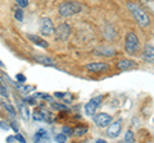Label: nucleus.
Wrapping results in <instances>:
<instances>
[{"instance_id": "dca6fc26", "label": "nucleus", "mask_w": 154, "mask_h": 143, "mask_svg": "<svg viewBox=\"0 0 154 143\" xmlns=\"http://www.w3.org/2000/svg\"><path fill=\"white\" fill-rule=\"evenodd\" d=\"M73 134L77 137H81V136H84V134H86L87 133V128L86 127H77L75 130H73Z\"/></svg>"}, {"instance_id": "ddd939ff", "label": "nucleus", "mask_w": 154, "mask_h": 143, "mask_svg": "<svg viewBox=\"0 0 154 143\" xmlns=\"http://www.w3.org/2000/svg\"><path fill=\"white\" fill-rule=\"evenodd\" d=\"M143 58L149 63H154V47L153 46H146L143 52Z\"/></svg>"}, {"instance_id": "6ab92c4d", "label": "nucleus", "mask_w": 154, "mask_h": 143, "mask_svg": "<svg viewBox=\"0 0 154 143\" xmlns=\"http://www.w3.org/2000/svg\"><path fill=\"white\" fill-rule=\"evenodd\" d=\"M55 141L57 142H60V143H63V142H66L67 141V136L66 134H58V136H55Z\"/></svg>"}, {"instance_id": "a211bd4d", "label": "nucleus", "mask_w": 154, "mask_h": 143, "mask_svg": "<svg viewBox=\"0 0 154 143\" xmlns=\"http://www.w3.org/2000/svg\"><path fill=\"white\" fill-rule=\"evenodd\" d=\"M14 17H16L17 20H19V22H22L23 20V10L19 8L16 9V12H14Z\"/></svg>"}, {"instance_id": "bb28decb", "label": "nucleus", "mask_w": 154, "mask_h": 143, "mask_svg": "<svg viewBox=\"0 0 154 143\" xmlns=\"http://www.w3.org/2000/svg\"><path fill=\"white\" fill-rule=\"evenodd\" d=\"M16 139H17L18 142H21V143H25V142H26V139L23 138V137L21 136V134H16Z\"/></svg>"}, {"instance_id": "2eb2a0df", "label": "nucleus", "mask_w": 154, "mask_h": 143, "mask_svg": "<svg viewBox=\"0 0 154 143\" xmlns=\"http://www.w3.org/2000/svg\"><path fill=\"white\" fill-rule=\"evenodd\" d=\"M35 60L41 63V64H44V65H55V63L53 59L48 58V56H44V55H36L35 56Z\"/></svg>"}, {"instance_id": "f3484780", "label": "nucleus", "mask_w": 154, "mask_h": 143, "mask_svg": "<svg viewBox=\"0 0 154 143\" xmlns=\"http://www.w3.org/2000/svg\"><path fill=\"white\" fill-rule=\"evenodd\" d=\"M19 109H21V111H22V115H23V118L25 119H28L30 118V112H28V109L26 107L25 105H23L22 102H19Z\"/></svg>"}, {"instance_id": "aec40b11", "label": "nucleus", "mask_w": 154, "mask_h": 143, "mask_svg": "<svg viewBox=\"0 0 154 143\" xmlns=\"http://www.w3.org/2000/svg\"><path fill=\"white\" fill-rule=\"evenodd\" d=\"M134 136H132V132H127L125 136V142H134Z\"/></svg>"}, {"instance_id": "2f4dec72", "label": "nucleus", "mask_w": 154, "mask_h": 143, "mask_svg": "<svg viewBox=\"0 0 154 143\" xmlns=\"http://www.w3.org/2000/svg\"><path fill=\"white\" fill-rule=\"evenodd\" d=\"M12 128H13V129L17 132V125H16V124H12Z\"/></svg>"}, {"instance_id": "9d476101", "label": "nucleus", "mask_w": 154, "mask_h": 143, "mask_svg": "<svg viewBox=\"0 0 154 143\" xmlns=\"http://www.w3.org/2000/svg\"><path fill=\"white\" fill-rule=\"evenodd\" d=\"M27 37L32 44L37 45V46H40V47H48L49 46V44L46 42L45 40H43V38L38 37V36H36V35H27Z\"/></svg>"}, {"instance_id": "7c9ffc66", "label": "nucleus", "mask_w": 154, "mask_h": 143, "mask_svg": "<svg viewBox=\"0 0 154 143\" xmlns=\"http://www.w3.org/2000/svg\"><path fill=\"white\" fill-rule=\"evenodd\" d=\"M96 143H105L104 139H96Z\"/></svg>"}, {"instance_id": "9b49d317", "label": "nucleus", "mask_w": 154, "mask_h": 143, "mask_svg": "<svg viewBox=\"0 0 154 143\" xmlns=\"http://www.w3.org/2000/svg\"><path fill=\"white\" fill-rule=\"evenodd\" d=\"M94 54L95 55H102V56H113L116 51L112 47H98V49L94 50Z\"/></svg>"}, {"instance_id": "473e14b6", "label": "nucleus", "mask_w": 154, "mask_h": 143, "mask_svg": "<svg viewBox=\"0 0 154 143\" xmlns=\"http://www.w3.org/2000/svg\"><path fill=\"white\" fill-rule=\"evenodd\" d=\"M0 67H1V68H3V67H4V64H3V63H1V61H0Z\"/></svg>"}, {"instance_id": "6e6552de", "label": "nucleus", "mask_w": 154, "mask_h": 143, "mask_svg": "<svg viewBox=\"0 0 154 143\" xmlns=\"http://www.w3.org/2000/svg\"><path fill=\"white\" fill-rule=\"evenodd\" d=\"M86 69L93 73H102V72L109 70V65L105 63H91V64H87Z\"/></svg>"}, {"instance_id": "f257e3e1", "label": "nucleus", "mask_w": 154, "mask_h": 143, "mask_svg": "<svg viewBox=\"0 0 154 143\" xmlns=\"http://www.w3.org/2000/svg\"><path fill=\"white\" fill-rule=\"evenodd\" d=\"M81 10H82V5L77 1H64L58 7V12L62 17L75 16Z\"/></svg>"}, {"instance_id": "7ed1b4c3", "label": "nucleus", "mask_w": 154, "mask_h": 143, "mask_svg": "<svg viewBox=\"0 0 154 143\" xmlns=\"http://www.w3.org/2000/svg\"><path fill=\"white\" fill-rule=\"evenodd\" d=\"M125 50L127 54H135L139 50V38L134 32H129L126 35Z\"/></svg>"}, {"instance_id": "a878e982", "label": "nucleus", "mask_w": 154, "mask_h": 143, "mask_svg": "<svg viewBox=\"0 0 154 143\" xmlns=\"http://www.w3.org/2000/svg\"><path fill=\"white\" fill-rule=\"evenodd\" d=\"M3 106H4V107H5V109H7V110H8V111H9V112H10V114H12V115H14V114H16V111H14V109H13V107H12V106H9V105H7V104H3Z\"/></svg>"}, {"instance_id": "412c9836", "label": "nucleus", "mask_w": 154, "mask_h": 143, "mask_svg": "<svg viewBox=\"0 0 154 143\" xmlns=\"http://www.w3.org/2000/svg\"><path fill=\"white\" fill-rule=\"evenodd\" d=\"M17 4L19 8H26L28 5V0H17Z\"/></svg>"}, {"instance_id": "f03ea898", "label": "nucleus", "mask_w": 154, "mask_h": 143, "mask_svg": "<svg viewBox=\"0 0 154 143\" xmlns=\"http://www.w3.org/2000/svg\"><path fill=\"white\" fill-rule=\"evenodd\" d=\"M127 8H129V10L131 12V14L134 16L135 20L141 27H148V26H149V17L145 14V12L140 7H138L136 4H132V3H129V4H127Z\"/></svg>"}, {"instance_id": "b1692460", "label": "nucleus", "mask_w": 154, "mask_h": 143, "mask_svg": "<svg viewBox=\"0 0 154 143\" xmlns=\"http://www.w3.org/2000/svg\"><path fill=\"white\" fill-rule=\"evenodd\" d=\"M16 78H17V80H18V82H21V83H25V82H26V77L23 76V74H17Z\"/></svg>"}, {"instance_id": "423d86ee", "label": "nucleus", "mask_w": 154, "mask_h": 143, "mask_svg": "<svg viewBox=\"0 0 154 143\" xmlns=\"http://www.w3.org/2000/svg\"><path fill=\"white\" fill-rule=\"evenodd\" d=\"M69 33H71V27L67 23H62L55 29V36H57L58 40H62V41H66L69 37Z\"/></svg>"}, {"instance_id": "c85d7f7f", "label": "nucleus", "mask_w": 154, "mask_h": 143, "mask_svg": "<svg viewBox=\"0 0 154 143\" xmlns=\"http://www.w3.org/2000/svg\"><path fill=\"white\" fill-rule=\"evenodd\" d=\"M0 128H3V129H5V130H7L9 127H8L7 124H3V123H0Z\"/></svg>"}, {"instance_id": "1a4fd4ad", "label": "nucleus", "mask_w": 154, "mask_h": 143, "mask_svg": "<svg viewBox=\"0 0 154 143\" xmlns=\"http://www.w3.org/2000/svg\"><path fill=\"white\" fill-rule=\"evenodd\" d=\"M121 133V120L114 121V123L111 124V127L107 130V134H108L109 138H117Z\"/></svg>"}, {"instance_id": "72a5a7b5", "label": "nucleus", "mask_w": 154, "mask_h": 143, "mask_svg": "<svg viewBox=\"0 0 154 143\" xmlns=\"http://www.w3.org/2000/svg\"><path fill=\"white\" fill-rule=\"evenodd\" d=\"M153 121H154V119H153Z\"/></svg>"}, {"instance_id": "cd10ccee", "label": "nucleus", "mask_w": 154, "mask_h": 143, "mask_svg": "<svg viewBox=\"0 0 154 143\" xmlns=\"http://www.w3.org/2000/svg\"><path fill=\"white\" fill-rule=\"evenodd\" d=\"M14 141H17V139H16V136H14V137H8V138H7V142H14Z\"/></svg>"}, {"instance_id": "20e7f679", "label": "nucleus", "mask_w": 154, "mask_h": 143, "mask_svg": "<svg viewBox=\"0 0 154 143\" xmlns=\"http://www.w3.org/2000/svg\"><path fill=\"white\" fill-rule=\"evenodd\" d=\"M54 31H55V28H54V25H53L52 19L48 17L43 18L40 22V32L44 36H50V35L54 33Z\"/></svg>"}, {"instance_id": "39448f33", "label": "nucleus", "mask_w": 154, "mask_h": 143, "mask_svg": "<svg viewBox=\"0 0 154 143\" xmlns=\"http://www.w3.org/2000/svg\"><path fill=\"white\" fill-rule=\"evenodd\" d=\"M103 100V96H98V97H94L93 100H90L89 102L85 105V114L87 116H93L95 114L98 106L100 105V102H102Z\"/></svg>"}, {"instance_id": "c756f323", "label": "nucleus", "mask_w": 154, "mask_h": 143, "mask_svg": "<svg viewBox=\"0 0 154 143\" xmlns=\"http://www.w3.org/2000/svg\"><path fill=\"white\" fill-rule=\"evenodd\" d=\"M55 97H64V93H55Z\"/></svg>"}, {"instance_id": "0eeeda50", "label": "nucleus", "mask_w": 154, "mask_h": 143, "mask_svg": "<svg viewBox=\"0 0 154 143\" xmlns=\"http://www.w3.org/2000/svg\"><path fill=\"white\" fill-rule=\"evenodd\" d=\"M94 121H95V124L99 128H105L112 123V116L108 114H104V112H100V114L94 116Z\"/></svg>"}, {"instance_id": "4468645a", "label": "nucleus", "mask_w": 154, "mask_h": 143, "mask_svg": "<svg viewBox=\"0 0 154 143\" xmlns=\"http://www.w3.org/2000/svg\"><path fill=\"white\" fill-rule=\"evenodd\" d=\"M49 133H48V130H45V129H40L38 132H36V134L34 136V139L36 142H41V141H49Z\"/></svg>"}, {"instance_id": "f8f14e48", "label": "nucleus", "mask_w": 154, "mask_h": 143, "mask_svg": "<svg viewBox=\"0 0 154 143\" xmlns=\"http://www.w3.org/2000/svg\"><path fill=\"white\" fill-rule=\"evenodd\" d=\"M135 67H136V63L132 61V60H127V59H125V60H121L117 64V68H118V69H121V70H129V69L135 68Z\"/></svg>"}, {"instance_id": "5701e85b", "label": "nucleus", "mask_w": 154, "mask_h": 143, "mask_svg": "<svg viewBox=\"0 0 154 143\" xmlns=\"http://www.w3.org/2000/svg\"><path fill=\"white\" fill-rule=\"evenodd\" d=\"M63 133L66 134V136H72V129H71L69 127H63Z\"/></svg>"}, {"instance_id": "4be33fe9", "label": "nucleus", "mask_w": 154, "mask_h": 143, "mask_svg": "<svg viewBox=\"0 0 154 143\" xmlns=\"http://www.w3.org/2000/svg\"><path fill=\"white\" fill-rule=\"evenodd\" d=\"M36 97H40V98H45V100H49V101H53V98L49 96V95H45V93H36Z\"/></svg>"}, {"instance_id": "393cba45", "label": "nucleus", "mask_w": 154, "mask_h": 143, "mask_svg": "<svg viewBox=\"0 0 154 143\" xmlns=\"http://www.w3.org/2000/svg\"><path fill=\"white\" fill-rule=\"evenodd\" d=\"M53 107H55V109H58V110H68L67 106L60 105V104H53Z\"/></svg>"}]
</instances>
